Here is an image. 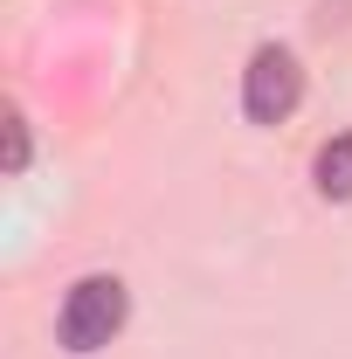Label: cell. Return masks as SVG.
I'll use <instances>...</instances> for the list:
<instances>
[{"label": "cell", "mask_w": 352, "mask_h": 359, "mask_svg": "<svg viewBox=\"0 0 352 359\" xmlns=\"http://www.w3.org/2000/svg\"><path fill=\"white\" fill-rule=\"evenodd\" d=\"M311 180H318V194H325V201H352V132H339V138H325V145H318Z\"/></svg>", "instance_id": "cell-3"}, {"label": "cell", "mask_w": 352, "mask_h": 359, "mask_svg": "<svg viewBox=\"0 0 352 359\" xmlns=\"http://www.w3.org/2000/svg\"><path fill=\"white\" fill-rule=\"evenodd\" d=\"M7 138H14V145H7V166L21 173V166H28V125H21V118H7Z\"/></svg>", "instance_id": "cell-4"}, {"label": "cell", "mask_w": 352, "mask_h": 359, "mask_svg": "<svg viewBox=\"0 0 352 359\" xmlns=\"http://www.w3.org/2000/svg\"><path fill=\"white\" fill-rule=\"evenodd\" d=\"M297 97H304V69H297V55L283 42H263L249 55V76H242V111L256 118V125H283L290 111H297Z\"/></svg>", "instance_id": "cell-2"}, {"label": "cell", "mask_w": 352, "mask_h": 359, "mask_svg": "<svg viewBox=\"0 0 352 359\" xmlns=\"http://www.w3.org/2000/svg\"><path fill=\"white\" fill-rule=\"evenodd\" d=\"M125 311H132V297H125V283L118 276H83V283H69V297H62V318H55V339H62V353H104L118 332H125Z\"/></svg>", "instance_id": "cell-1"}]
</instances>
